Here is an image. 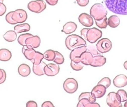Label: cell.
<instances>
[{"mask_svg": "<svg viewBox=\"0 0 127 107\" xmlns=\"http://www.w3.org/2000/svg\"><path fill=\"white\" fill-rule=\"evenodd\" d=\"M106 62V58L102 55L93 56V61L90 66L98 67L103 66Z\"/></svg>", "mask_w": 127, "mask_h": 107, "instance_id": "cell-21", "label": "cell"}, {"mask_svg": "<svg viewBox=\"0 0 127 107\" xmlns=\"http://www.w3.org/2000/svg\"><path fill=\"white\" fill-rule=\"evenodd\" d=\"M93 18L86 13H82L78 16L79 22L84 26L91 27L93 24Z\"/></svg>", "mask_w": 127, "mask_h": 107, "instance_id": "cell-12", "label": "cell"}, {"mask_svg": "<svg viewBox=\"0 0 127 107\" xmlns=\"http://www.w3.org/2000/svg\"><path fill=\"white\" fill-rule=\"evenodd\" d=\"M6 8L3 3L0 2V16L3 15L6 12Z\"/></svg>", "mask_w": 127, "mask_h": 107, "instance_id": "cell-40", "label": "cell"}, {"mask_svg": "<svg viewBox=\"0 0 127 107\" xmlns=\"http://www.w3.org/2000/svg\"><path fill=\"white\" fill-rule=\"evenodd\" d=\"M105 5L113 13L127 15V0H106Z\"/></svg>", "mask_w": 127, "mask_h": 107, "instance_id": "cell-1", "label": "cell"}, {"mask_svg": "<svg viewBox=\"0 0 127 107\" xmlns=\"http://www.w3.org/2000/svg\"><path fill=\"white\" fill-rule=\"evenodd\" d=\"M17 33L12 30H9L7 31L3 35V37L4 40L9 42L14 41L17 38Z\"/></svg>", "mask_w": 127, "mask_h": 107, "instance_id": "cell-26", "label": "cell"}, {"mask_svg": "<svg viewBox=\"0 0 127 107\" xmlns=\"http://www.w3.org/2000/svg\"><path fill=\"white\" fill-rule=\"evenodd\" d=\"M106 102L110 107H123L119 95L114 92H111L108 94Z\"/></svg>", "mask_w": 127, "mask_h": 107, "instance_id": "cell-6", "label": "cell"}, {"mask_svg": "<svg viewBox=\"0 0 127 107\" xmlns=\"http://www.w3.org/2000/svg\"><path fill=\"white\" fill-rule=\"evenodd\" d=\"M106 87L102 85L97 84L91 91V94L95 98H100L103 97L106 92Z\"/></svg>", "mask_w": 127, "mask_h": 107, "instance_id": "cell-14", "label": "cell"}, {"mask_svg": "<svg viewBox=\"0 0 127 107\" xmlns=\"http://www.w3.org/2000/svg\"><path fill=\"white\" fill-rule=\"evenodd\" d=\"M117 93L119 95L120 98L121 102H124L127 101V92L124 90H123V89L119 90L117 91Z\"/></svg>", "mask_w": 127, "mask_h": 107, "instance_id": "cell-35", "label": "cell"}, {"mask_svg": "<svg viewBox=\"0 0 127 107\" xmlns=\"http://www.w3.org/2000/svg\"><path fill=\"white\" fill-rule=\"evenodd\" d=\"M22 52L26 58L31 61L35 55L36 51L34 50V49L29 48L27 47V46L25 45L23 46Z\"/></svg>", "mask_w": 127, "mask_h": 107, "instance_id": "cell-18", "label": "cell"}, {"mask_svg": "<svg viewBox=\"0 0 127 107\" xmlns=\"http://www.w3.org/2000/svg\"><path fill=\"white\" fill-rule=\"evenodd\" d=\"M27 7L29 10L33 12L40 13L45 9L46 4L42 0H32L28 3Z\"/></svg>", "mask_w": 127, "mask_h": 107, "instance_id": "cell-5", "label": "cell"}, {"mask_svg": "<svg viewBox=\"0 0 127 107\" xmlns=\"http://www.w3.org/2000/svg\"><path fill=\"white\" fill-rule=\"evenodd\" d=\"M120 18L117 15H111L108 19V24L111 28H116L120 24Z\"/></svg>", "mask_w": 127, "mask_h": 107, "instance_id": "cell-25", "label": "cell"}, {"mask_svg": "<svg viewBox=\"0 0 127 107\" xmlns=\"http://www.w3.org/2000/svg\"><path fill=\"white\" fill-rule=\"evenodd\" d=\"M32 36L33 35L30 33H25V34H21L18 38V39H17L18 42L20 45L22 46H25V40H26V39Z\"/></svg>", "mask_w": 127, "mask_h": 107, "instance_id": "cell-30", "label": "cell"}, {"mask_svg": "<svg viewBox=\"0 0 127 107\" xmlns=\"http://www.w3.org/2000/svg\"><path fill=\"white\" fill-rule=\"evenodd\" d=\"M59 64L55 63H49L47 64L44 68L45 74L48 76H54L58 74L60 71Z\"/></svg>", "mask_w": 127, "mask_h": 107, "instance_id": "cell-11", "label": "cell"}, {"mask_svg": "<svg viewBox=\"0 0 127 107\" xmlns=\"http://www.w3.org/2000/svg\"><path fill=\"white\" fill-rule=\"evenodd\" d=\"M46 64L42 61L39 64H33V72L35 75L38 76H42L45 74L44 68L46 66Z\"/></svg>", "mask_w": 127, "mask_h": 107, "instance_id": "cell-19", "label": "cell"}, {"mask_svg": "<svg viewBox=\"0 0 127 107\" xmlns=\"http://www.w3.org/2000/svg\"><path fill=\"white\" fill-rule=\"evenodd\" d=\"M18 72L20 75L23 77H26L30 74L31 69L28 65L23 63L18 67Z\"/></svg>", "mask_w": 127, "mask_h": 107, "instance_id": "cell-22", "label": "cell"}, {"mask_svg": "<svg viewBox=\"0 0 127 107\" xmlns=\"http://www.w3.org/2000/svg\"><path fill=\"white\" fill-rule=\"evenodd\" d=\"M111 80L108 77H104L102 78L99 82H98V84L102 85L106 87V88H108L111 85Z\"/></svg>", "mask_w": 127, "mask_h": 107, "instance_id": "cell-36", "label": "cell"}, {"mask_svg": "<svg viewBox=\"0 0 127 107\" xmlns=\"http://www.w3.org/2000/svg\"><path fill=\"white\" fill-rule=\"evenodd\" d=\"M124 66L125 67V68L127 70V61H126L124 63Z\"/></svg>", "mask_w": 127, "mask_h": 107, "instance_id": "cell-44", "label": "cell"}, {"mask_svg": "<svg viewBox=\"0 0 127 107\" xmlns=\"http://www.w3.org/2000/svg\"><path fill=\"white\" fill-rule=\"evenodd\" d=\"M107 10L101 3L93 4L90 9V15L95 20H101L106 16Z\"/></svg>", "mask_w": 127, "mask_h": 107, "instance_id": "cell-4", "label": "cell"}, {"mask_svg": "<svg viewBox=\"0 0 127 107\" xmlns=\"http://www.w3.org/2000/svg\"><path fill=\"white\" fill-rule=\"evenodd\" d=\"M96 46L100 53H106L111 50L112 47V44L109 39L102 38L98 41Z\"/></svg>", "mask_w": 127, "mask_h": 107, "instance_id": "cell-8", "label": "cell"}, {"mask_svg": "<svg viewBox=\"0 0 127 107\" xmlns=\"http://www.w3.org/2000/svg\"><path fill=\"white\" fill-rule=\"evenodd\" d=\"M56 52V57L54 59L53 61L57 64H62L64 63V58L63 55L59 52L55 51Z\"/></svg>", "mask_w": 127, "mask_h": 107, "instance_id": "cell-33", "label": "cell"}, {"mask_svg": "<svg viewBox=\"0 0 127 107\" xmlns=\"http://www.w3.org/2000/svg\"><path fill=\"white\" fill-rule=\"evenodd\" d=\"M26 107H38L37 104L34 101H29L26 104Z\"/></svg>", "mask_w": 127, "mask_h": 107, "instance_id": "cell-41", "label": "cell"}, {"mask_svg": "<svg viewBox=\"0 0 127 107\" xmlns=\"http://www.w3.org/2000/svg\"><path fill=\"white\" fill-rule=\"evenodd\" d=\"M12 18L17 23H22L27 20V14L24 9H17L13 11Z\"/></svg>", "mask_w": 127, "mask_h": 107, "instance_id": "cell-10", "label": "cell"}, {"mask_svg": "<svg viewBox=\"0 0 127 107\" xmlns=\"http://www.w3.org/2000/svg\"><path fill=\"white\" fill-rule=\"evenodd\" d=\"M41 107H54V105L51 102L46 101L42 104Z\"/></svg>", "mask_w": 127, "mask_h": 107, "instance_id": "cell-42", "label": "cell"}, {"mask_svg": "<svg viewBox=\"0 0 127 107\" xmlns=\"http://www.w3.org/2000/svg\"><path fill=\"white\" fill-rule=\"evenodd\" d=\"M77 26L76 24L73 22L69 21L66 23L64 26L62 32L65 34H69L74 32L77 29Z\"/></svg>", "mask_w": 127, "mask_h": 107, "instance_id": "cell-17", "label": "cell"}, {"mask_svg": "<svg viewBox=\"0 0 127 107\" xmlns=\"http://www.w3.org/2000/svg\"><path fill=\"white\" fill-rule=\"evenodd\" d=\"M3 1V0H0V3H2Z\"/></svg>", "mask_w": 127, "mask_h": 107, "instance_id": "cell-46", "label": "cell"}, {"mask_svg": "<svg viewBox=\"0 0 127 107\" xmlns=\"http://www.w3.org/2000/svg\"><path fill=\"white\" fill-rule=\"evenodd\" d=\"M0 84L3 83L6 79V73L5 71L2 69H0Z\"/></svg>", "mask_w": 127, "mask_h": 107, "instance_id": "cell-38", "label": "cell"}, {"mask_svg": "<svg viewBox=\"0 0 127 107\" xmlns=\"http://www.w3.org/2000/svg\"><path fill=\"white\" fill-rule=\"evenodd\" d=\"M30 30V26L28 23H23L16 25L14 27V31L17 34L28 32Z\"/></svg>", "mask_w": 127, "mask_h": 107, "instance_id": "cell-24", "label": "cell"}, {"mask_svg": "<svg viewBox=\"0 0 127 107\" xmlns=\"http://www.w3.org/2000/svg\"><path fill=\"white\" fill-rule=\"evenodd\" d=\"M76 107H100V106L97 103H91L88 99L83 98L79 101Z\"/></svg>", "mask_w": 127, "mask_h": 107, "instance_id": "cell-20", "label": "cell"}, {"mask_svg": "<svg viewBox=\"0 0 127 107\" xmlns=\"http://www.w3.org/2000/svg\"><path fill=\"white\" fill-rule=\"evenodd\" d=\"M86 51H88L90 53H91V54L93 56L101 55V54L98 51L96 48V46H93V45H88V46H87Z\"/></svg>", "mask_w": 127, "mask_h": 107, "instance_id": "cell-32", "label": "cell"}, {"mask_svg": "<svg viewBox=\"0 0 127 107\" xmlns=\"http://www.w3.org/2000/svg\"><path fill=\"white\" fill-rule=\"evenodd\" d=\"M84 64L80 61L79 62H75L71 60L70 66L72 69L75 71L81 70L84 67Z\"/></svg>", "mask_w": 127, "mask_h": 107, "instance_id": "cell-34", "label": "cell"}, {"mask_svg": "<svg viewBox=\"0 0 127 107\" xmlns=\"http://www.w3.org/2000/svg\"><path fill=\"white\" fill-rule=\"evenodd\" d=\"M87 51V46L86 45L77 47L72 50L69 55V58L71 61L75 62H80V56L81 54Z\"/></svg>", "mask_w": 127, "mask_h": 107, "instance_id": "cell-9", "label": "cell"}, {"mask_svg": "<svg viewBox=\"0 0 127 107\" xmlns=\"http://www.w3.org/2000/svg\"><path fill=\"white\" fill-rule=\"evenodd\" d=\"M13 13V11H10L8 13L6 14L5 16V20L7 22L9 23L10 24L14 25L17 24V23L14 21L12 18V14Z\"/></svg>", "mask_w": 127, "mask_h": 107, "instance_id": "cell-37", "label": "cell"}, {"mask_svg": "<svg viewBox=\"0 0 127 107\" xmlns=\"http://www.w3.org/2000/svg\"><path fill=\"white\" fill-rule=\"evenodd\" d=\"M12 56L11 53L6 49L0 50V60L2 61H7L10 59Z\"/></svg>", "mask_w": 127, "mask_h": 107, "instance_id": "cell-23", "label": "cell"}, {"mask_svg": "<svg viewBox=\"0 0 127 107\" xmlns=\"http://www.w3.org/2000/svg\"><path fill=\"white\" fill-rule=\"evenodd\" d=\"M124 107H127V102H126L124 104Z\"/></svg>", "mask_w": 127, "mask_h": 107, "instance_id": "cell-45", "label": "cell"}, {"mask_svg": "<svg viewBox=\"0 0 127 107\" xmlns=\"http://www.w3.org/2000/svg\"><path fill=\"white\" fill-rule=\"evenodd\" d=\"M95 23L97 26H98L99 28L101 29H105L106 28L108 24V19L107 17L106 16L103 19H102L101 20H95Z\"/></svg>", "mask_w": 127, "mask_h": 107, "instance_id": "cell-31", "label": "cell"}, {"mask_svg": "<svg viewBox=\"0 0 127 107\" xmlns=\"http://www.w3.org/2000/svg\"><path fill=\"white\" fill-rule=\"evenodd\" d=\"M80 59V61L84 65H91L93 61V56L91 53L86 51L81 54Z\"/></svg>", "mask_w": 127, "mask_h": 107, "instance_id": "cell-16", "label": "cell"}, {"mask_svg": "<svg viewBox=\"0 0 127 107\" xmlns=\"http://www.w3.org/2000/svg\"><path fill=\"white\" fill-rule=\"evenodd\" d=\"M86 98L88 99L90 102L91 103H94L96 102V98H95L93 96L91 93L90 92H83L78 97V100H80L82 99Z\"/></svg>", "mask_w": 127, "mask_h": 107, "instance_id": "cell-28", "label": "cell"}, {"mask_svg": "<svg viewBox=\"0 0 127 107\" xmlns=\"http://www.w3.org/2000/svg\"><path fill=\"white\" fill-rule=\"evenodd\" d=\"M44 58V54L39 52L36 51L35 55L31 61L33 64H39L42 61V59Z\"/></svg>", "mask_w": 127, "mask_h": 107, "instance_id": "cell-29", "label": "cell"}, {"mask_svg": "<svg viewBox=\"0 0 127 107\" xmlns=\"http://www.w3.org/2000/svg\"><path fill=\"white\" fill-rule=\"evenodd\" d=\"M63 88L64 91L68 94H73L78 89V83L73 78H68L64 82Z\"/></svg>", "mask_w": 127, "mask_h": 107, "instance_id": "cell-7", "label": "cell"}, {"mask_svg": "<svg viewBox=\"0 0 127 107\" xmlns=\"http://www.w3.org/2000/svg\"><path fill=\"white\" fill-rule=\"evenodd\" d=\"M47 3L50 5H55L58 3V0H45Z\"/></svg>", "mask_w": 127, "mask_h": 107, "instance_id": "cell-43", "label": "cell"}, {"mask_svg": "<svg viewBox=\"0 0 127 107\" xmlns=\"http://www.w3.org/2000/svg\"><path fill=\"white\" fill-rule=\"evenodd\" d=\"M113 84L116 87H123L127 85V77L124 74L118 75L113 79Z\"/></svg>", "mask_w": 127, "mask_h": 107, "instance_id": "cell-15", "label": "cell"}, {"mask_svg": "<svg viewBox=\"0 0 127 107\" xmlns=\"http://www.w3.org/2000/svg\"><path fill=\"white\" fill-rule=\"evenodd\" d=\"M41 39L38 36H32L29 37L25 40V45L30 49L37 48L40 46Z\"/></svg>", "mask_w": 127, "mask_h": 107, "instance_id": "cell-13", "label": "cell"}, {"mask_svg": "<svg viewBox=\"0 0 127 107\" xmlns=\"http://www.w3.org/2000/svg\"><path fill=\"white\" fill-rule=\"evenodd\" d=\"M65 44L68 50L72 51L77 47L86 45V42L82 37L76 34H72L66 38Z\"/></svg>", "mask_w": 127, "mask_h": 107, "instance_id": "cell-3", "label": "cell"}, {"mask_svg": "<svg viewBox=\"0 0 127 107\" xmlns=\"http://www.w3.org/2000/svg\"><path fill=\"white\" fill-rule=\"evenodd\" d=\"M80 34L84 40L91 44L95 43L102 36V31L95 27L82 29L80 31Z\"/></svg>", "mask_w": 127, "mask_h": 107, "instance_id": "cell-2", "label": "cell"}, {"mask_svg": "<svg viewBox=\"0 0 127 107\" xmlns=\"http://www.w3.org/2000/svg\"><path fill=\"white\" fill-rule=\"evenodd\" d=\"M44 58L48 61H53L56 57V52L52 50H48L44 53Z\"/></svg>", "mask_w": 127, "mask_h": 107, "instance_id": "cell-27", "label": "cell"}, {"mask_svg": "<svg viewBox=\"0 0 127 107\" xmlns=\"http://www.w3.org/2000/svg\"><path fill=\"white\" fill-rule=\"evenodd\" d=\"M77 4L80 6H86L89 1V0H76Z\"/></svg>", "mask_w": 127, "mask_h": 107, "instance_id": "cell-39", "label": "cell"}]
</instances>
